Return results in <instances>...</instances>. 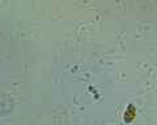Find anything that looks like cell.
<instances>
[{"label": "cell", "instance_id": "1", "mask_svg": "<svg viewBox=\"0 0 157 125\" xmlns=\"http://www.w3.org/2000/svg\"><path fill=\"white\" fill-rule=\"evenodd\" d=\"M135 116H136V108H135L134 104H130L128 108H127L126 112H124V121L131 123L132 120L135 119Z\"/></svg>", "mask_w": 157, "mask_h": 125}]
</instances>
